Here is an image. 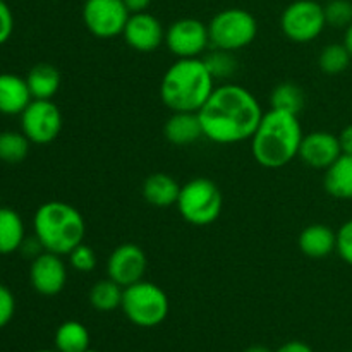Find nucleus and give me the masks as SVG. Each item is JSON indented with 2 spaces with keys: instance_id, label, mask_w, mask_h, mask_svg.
I'll return each instance as SVG.
<instances>
[{
  "instance_id": "nucleus-29",
  "label": "nucleus",
  "mask_w": 352,
  "mask_h": 352,
  "mask_svg": "<svg viewBox=\"0 0 352 352\" xmlns=\"http://www.w3.org/2000/svg\"><path fill=\"white\" fill-rule=\"evenodd\" d=\"M325 10L327 26L337 28V30H346L352 23V2L351 0H330Z\"/></svg>"
},
{
  "instance_id": "nucleus-24",
  "label": "nucleus",
  "mask_w": 352,
  "mask_h": 352,
  "mask_svg": "<svg viewBox=\"0 0 352 352\" xmlns=\"http://www.w3.org/2000/svg\"><path fill=\"white\" fill-rule=\"evenodd\" d=\"M122 294L124 287L113 282L112 278H102L96 282L91 289H89V305L96 309V311L109 313L113 309L120 308L122 305Z\"/></svg>"
},
{
  "instance_id": "nucleus-11",
  "label": "nucleus",
  "mask_w": 352,
  "mask_h": 352,
  "mask_svg": "<svg viewBox=\"0 0 352 352\" xmlns=\"http://www.w3.org/2000/svg\"><path fill=\"white\" fill-rule=\"evenodd\" d=\"M62 131V113L52 100H31L21 113V133L33 144H48Z\"/></svg>"
},
{
  "instance_id": "nucleus-14",
  "label": "nucleus",
  "mask_w": 352,
  "mask_h": 352,
  "mask_svg": "<svg viewBox=\"0 0 352 352\" xmlns=\"http://www.w3.org/2000/svg\"><path fill=\"white\" fill-rule=\"evenodd\" d=\"M124 40L133 50L151 54L165 43V30L160 21L150 12L131 14L122 33Z\"/></svg>"
},
{
  "instance_id": "nucleus-1",
  "label": "nucleus",
  "mask_w": 352,
  "mask_h": 352,
  "mask_svg": "<svg viewBox=\"0 0 352 352\" xmlns=\"http://www.w3.org/2000/svg\"><path fill=\"white\" fill-rule=\"evenodd\" d=\"M263 113L250 89L226 82L215 86L198 116L206 140L217 144H237L253 138Z\"/></svg>"
},
{
  "instance_id": "nucleus-21",
  "label": "nucleus",
  "mask_w": 352,
  "mask_h": 352,
  "mask_svg": "<svg viewBox=\"0 0 352 352\" xmlns=\"http://www.w3.org/2000/svg\"><path fill=\"white\" fill-rule=\"evenodd\" d=\"M33 100H52L60 88V72L52 64H36L26 76Z\"/></svg>"
},
{
  "instance_id": "nucleus-40",
  "label": "nucleus",
  "mask_w": 352,
  "mask_h": 352,
  "mask_svg": "<svg viewBox=\"0 0 352 352\" xmlns=\"http://www.w3.org/2000/svg\"><path fill=\"white\" fill-rule=\"evenodd\" d=\"M34 352H60L57 349H41V351H34Z\"/></svg>"
},
{
  "instance_id": "nucleus-38",
  "label": "nucleus",
  "mask_w": 352,
  "mask_h": 352,
  "mask_svg": "<svg viewBox=\"0 0 352 352\" xmlns=\"http://www.w3.org/2000/svg\"><path fill=\"white\" fill-rule=\"evenodd\" d=\"M344 45H346V48L349 50V54L352 57V23L346 28V34H344Z\"/></svg>"
},
{
  "instance_id": "nucleus-27",
  "label": "nucleus",
  "mask_w": 352,
  "mask_h": 352,
  "mask_svg": "<svg viewBox=\"0 0 352 352\" xmlns=\"http://www.w3.org/2000/svg\"><path fill=\"white\" fill-rule=\"evenodd\" d=\"M351 54L344 43H332L322 48L318 57V65L323 74L337 76L347 71L351 65Z\"/></svg>"
},
{
  "instance_id": "nucleus-12",
  "label": "nucleus",
  "mask_w": 352,
  "mask_h": 352,
  "mask_svg": "<svg viewBox=\"0 0 352 352\" xmlns=\"http://www.w3.org/2000/svg\"><path fill=\"white\" fill-rule=\"evenodd\" d=\"M146 270V253L134 243L119 244L107 260V277L124 289L143 280Z\"/></svg>"
},
{
  "instance_id": "nucleus-34",
  "label": "nucleus",
  "mask_w": 352,
  "mask_h": 352,
  "mask_svg": "<svg viewBox=\"0 0 352 352\" xmlns=\"http://www.w3.org/2000/svg\"><path fill=\"white\" fill-rule=\"evenodd\" d=\"M43 251L45 250H43V246H41L40 239H38L34 234L31 237L26 236V239L23 241V244H21V248H19V253L31 261H33L36 256H40Z\"/></svg>"
},
{
  "instance_id": "nucleus-37",
  "label": "nucleus",
  "mask_w": 352,
  "mask_h": 352,
  "mask_svg": "<svg viewBox=\"0 0 352 352\" xmlns=\"http://www.w3.org/2000/svg\"><path fill=\"white\" fill-rule=\"evenodd\" d=\"M126 7L129 9L131 14H136V12H144V10L150 7L151 0H124Z\"/></svg>"
},
{
  "instance_id": "nucleus-22",
  "label": "nucleus",
  "mask_w": 352,
  "mask_h": 352,
  "mask_svg": "<svg viewBox=\"0 0 352 352\" xmlns=\"http://www.w3.org/2000/svg\"><path fill=\"white\" fill-rule=\"evenodd\" d=\"M26 239V229L19 213L7 206H0V254L17 253Z\"/></svg>"
},
{
  "instance_id": "nucleus-36",
  "label": "nucleus",
  "mask_w": 352,
  "mask_h": 352,
  "mask_svg": "<svg viewBox=\"0 0 352 352\" xmlns=\"http://www.w3.org/2000/svg\"><path fill=\"white\" fill-rule=\"evenodd\" d=\"M275 352H315L308 344L301 342V340H291V342H285L284 346L278 347Z\"/></svg>"
},
{
  "instance_id": "nucleus-30",
  "label": "nucleus",
  "mask_w": 352,
  "mask_h": 352,
  "mask_svg": "<svg viewBox=\"0 0 352 352\" xmlns=\"http://www.w3.org/2000/svg\"><path fill=\"white\" fill-rule=\"evenodd\" d=\"M69 265L72 270L79 272V274H89L95 270L96 267V253L91 246L81 243L67 254Z\"/></svg>"
},
{
  "instance_id": "nucleus-23",
  "label": "nucleus",
  "mask_w": 352,
  "mask_h": 352,
  "mask_svg": "<svg viewBox=\"0 0 352 352\" xmlns=\"http://www.w3.org/2000/svg\"><path fill=\"white\" fill-rule=\"evenodd\" d=\"M54 342L60 352H85L89 349V332L81 322L67 320L58 325Z\"/></svg>"
},
{
  "instance_id": "nucleus-32",
  "label": "nucleus",
  "mask_w": 352,
  "mask_h": 352,
  "mask_svg": "<svg viewBox=\"0 0 352 352\" xmlns=\"http://www.w3.org/2000/svg\"><path fill=\"white\" fill-rule=\"evenodd\" d=\"M14 313H16V298L9 287L0 284V329L9 325L10 320L14 318Z\"/></svg>"
},
{
  "instance_id": "nucleus-7",
  "label": "nucleus",
  "mask_w": 352,
  "mask_h": 352,
  "mask_svg": "<svg viewBox=\"0 0 352 352\" xmlns=\"http://www.w3.org/2000/svg\"><path fill=\"white\" fill-rule=\"evenodd\" d=\"M210 47L226 52H237L250 47L258 34V23L244 9H226L208 23Z\"/></svg>"
},
{
  "instance_id": "nucleus-17",
  "label": "nucleus",
  "mask_w": 352,
  "mask_h": 352,
  "mask_svg": "<svg viewBox=\"0 0 352 352\" xmlns=\"http://www.w3.org/2000/svg\"><path fill=\"white\" fill-rule=\"evenodd\" d=\"M30 88L26 78L10 72L0 74V113L2 116H21L31 103Z\"/></svg>"
},
{
  "instance_id": "nucleus-28",
  "label": "nucleus",
  "mask_w": 352,
  "mask_h": 352,
  "mask_svg": "<svg viewBox=\"0 0 352 352\" xmlns=\"http://www.w3.org/2000/svg\"><path fill=\"white\" fill-rule=\"evenodd\" d=\"M203 60H205L213 79H229L237 71V60L234 57V52L213 48L212 52L203 55Z\"/></svg>"
},
{
  "instance_id": "nucleus-26",
  "label": "nucleus",
  "mask_w": 352,
  "mask_h": 352,
  "mask_svg": "<svg viewBox=\"0 0 352 352\" xmlns=\"http://www.w3.org/2000/svg\"><path fill=\"white\" fill-rule=\"evenodd\" d=\"M31 141L17 131L0 133V162L16 165L21 164L30 153Z\"/></svg>"
},
{
  "instance_id": "nucleus-41",
  "label": "nucleus",
  "mask_w": 352,
  "mask_h": 352,
  "mask_svg": "<svg viewBox=\"0 0 352 352\" xmlns=\"http://www.w3.org/2000/svg\"><path fill=\"white\" fill-rule=\"evenodd\" d=\"M85 352H102V351H96V349H86Z\"/></svg>"
},
{
  "instance_id": "nucleus-2",
  "label": "nucleus",
  "mask_w": 352,
  "mask_h": 352,
  "mask_svg": "<svg viewBox=\"0 0 352 352\" xmlns=\"http://www.w3.org/2000/svg\"><path fill=\"white\" fill-rule=\"evenodd\" d=\"M302 127L298 116L270 109L263 113L253 138L251 153L265 168H282L299 155Z\"/></svg>"
},
{
  "instance_id": "nucleus-39",
  "label": "nucleus",
  "mask_w": 352,
  "mask_h": 352,
  "mask_svg": "<svg viewBox=\"0 0 352 352\" xmlns=\"http://www.w3.org/2000/svg\"><path fill=\"white\" fill-rule=\"evenodd\" d=\"M244 352H274V351L268 349L267 346H251V347H248Z\"/></svg>"
},
{
  "instance_id": "nucleus-18",
  "label": "nucleus",
  "mask_w": 352,
  "mask_h": 352,
  "mask_svg": "<svg viewBox=\"0 0 352 352\" xmlns=\"http://www.w3.org/2000/svg\"><path fill=\"white\" fill-rule=\"evenodd\" d=\"M167 141L174 146H189L203 138L201 120L198 112H172L164 126Z\"/></svg>"
},
{
  "instance_id": "nucleus-19",
  "label": "nucleus",
  "mask_w": 352,
  "mask_h": 352,
  "mask_svg": "<svg viewBox=\"0 0 352 352\" xmlns=\"http://www.w3.org/2000/svg\"><path fill=\"white\" fill-rule=\"evenodd\" d=\"M181 184L165 172H155L143 182V198L157 208H168L177 203Z\"/></svg>"
},
{
  "instance_id": "nucleus-42",
  "label": "nucleus",
  "mask_w": 352,
  "mask_h": 352,
  "mask_svg": "<svg viewBox=\"0 0 352 352\" xmlns=\"http://www.w3.org/2000/svg\"><path fill=\"white\" fill-rule=\"evenodd\" d=\"M0 133H2V131H0Z\"/></svg>"
},
{
  "instance_id": "nucleus-6",
  "label": "nucleus",
  "mask_w": 352,
  "mask_h": 352,
  "mask_svg": "<svg viewBox=\"0 0 352 352\" xmlns=\"http://www.w3.org/2000/svg\"><path fill=\"white\" fill-rule=\"evenodd\" d=\"M175 205L186 222L196 227H205L219 220L223 208V196L213 181L195 177L181 186Z\"/></svg>"
},
{
  "instance_id": "nucleus-20",
  "label": "nucleus",
  "mask_w": 352,
  "mask_h": 352,
  "mask_svg": "<svg viewBox=\"0 0 352 352\" xmlns=\"http://www.w3.org/2000/svg\"><path fill=\"white\" fill-rule=\"evenodd\" d=\"M323 186L337 199H352V155H340L325 170Z\"/></svg>"
},
{
  "instance_id": "nucleus-13",
  "label": "nucleus",
  "mask_w": 352,
  "mask_h": 352,
  "mask_svg": "<svg viewBox=\"0 0 352 352\" xmlns=\"http://www.w3.org/2000/svg\"><path fill=\"white\" fill-rule=\"evenodd\" d=\"M31 287L41 296H57L67 284V265L60 254L43 251L31 261L30 267Z\"/></svg>"
},
{
  "instance_id": "nucleus-31",
  "label": "nucleus",
  "mask_w": 352,
  "mask_h": 352,
  "mask_svg": "<svg viewBox=\"0 0 352 352\" xmlns=\"http://www.w3.org/2000/svg\"><path fill=\"white\" fill-rule=\"evenodd\" d=\"M337 254L344 263L352 267V219L344 222L337 230Z\"/></svg>"
},
{
  "instance_id": "nucleus-33",
  "label": "nucleus",
  "mask_w": 352,
  "mask_h": 352,
  "mask_svg": "<svg viewBox=\"0 0 352 352\" xmlns=\"http://www.w3.org/2000/svg\"><path fill=\"white\" fill-rule=\"evenodd\" d=\"M14 31V16L6 0H0V47L9 41Z\"/></svg>"
},
{
  "instance_id": "nucleus-15",
  "label": "nucleus",
  "mask_w": 352,
  "mask_h": 352,
  "mask_svg": "<svg viewBox=\"0 0 352 352\" xmlns=\"http://www.w3.org/2000/svg\"><path fill=\"white\" fill-rule=\"evenodd\" d=\"M342 155L339 136L329 131H313L302 136L299 155L302 164L318 170H327Z\"/></svg>"
},
{
  "instance_id": "nucleus-35",
  "label": "nucleus",
  "mask_w": 352,
  "mask_h": 352,
  "mask_svg": "<svg viewBox=\"0 0 352 352\" xmlns=\"http://www.w3.org/2000/svg\"><path fill=\"white\" fill-rule=\"evenodd\" d=\"M337 136H339V143H340V150H342V153L352 155V124L344 127V129L340 131V134H337Z\"/></svg>"
},
{
  "instance_id": "nucleus-25",
  "label": "nucleus",
  "mask_w": 352,
  "mask_h": 352,
  "mask_svg": "<svg viewBox=\"0 0 352 352\" xmlns=\"http://www.w3.org/2000/svg\"><path fill=\"white\" fill-rule=\"evenodd\" d=\"M305 91L296 82L285 81L275 86L270 93V109L299 116L305 109Z\"/></svg>"
},
{
  "instance_id": "nucleus-9",
  "label": "nucleus",
  "mask_w": 352,
  "mask_h": 352,
  "mask_svg": "<svg viewBox=\"0 0 352 352\" xmlns=\"http://www.w3.org/2000/svg\"><path fill=\"white\" fill-rule=\"evenodd\" d=\"M131 12L124 0H86L82 21L95 38L110 40L124 33Z\"/></svg>"
},
{
  "instance_id": "nucleus-4",
  "label": "nucleus",
  "mask_w": 352,
  "mask_h": 352,
  "mask_svg": "<svg viewBox=\"0 0 352 352\" xmlns=\"http://www.w3.org/2000/svg\"><path fill=\"white\" fill-rule=\"evenodd\" d=\"M33 234L45 251L67 256L78 244L85 243V217L69 203L47 201L34 212Z\"/></svg>"
},
{
  "instance_id": "nucleus-5",
  "label": "nucleus",
  "mask_w": 352,
  "mask_h": 352,
  "mask_svg": "<svg viewBox=\"0 0 352 352\" xmlns=\"http://www.w3.org/2000/svg\"><path fill=\"white\" fill-rule=\"evenodd\" d=\"M120 308L133 325L153 329L167 320L170 302L167 292L160 285L140 280L124 289Z\"/></svg>"
},
{
  "instance_id": "nucleus-8",
  "label": "nucleus",
  "mask_w": 352,
  "mask_h": 352,
  "mask_svg": "<svg viewBox=\"0 0 352 352\" xmlns=\"http://www.w3.org/2000/svg\"><path fill=\"white\" fill-rule=\"evenodd\" d=\"M327 26L325 10L315 0H296L280 16V30L294 43H309L323 33Z\"/></svg>"
},
{
  "instance_id": "nucleus-3",
  "label": "nucleus",
  "mask_w": 352,
  "mask_h": 352,
  "mask_svg": "<svg viewBox=\"0 0 352 352\" xmlns=\"http://www.w3.org/2000/svg\"><path fill=\"white\" fill-rule=\"evenodd\" d=\"M215 89L203 57L177 58L165 71L160 82V98L172 112H199Z\"/></svg>"
},
{
  "instance_id": "nucleus-10",
  "label": "nucleus",
  "mask_w": 352,
  "mask_h": 352,
  "mask_svg": "<svg viewBox=\"0 0 352 352\" xmlns=\"http://www.w3.org/2000/svg\"><path fill=\"white\" fill-rule=\"evenodd\" d=\"M165 47L175 58H199L210 47L208 24L195 17L177 19L165 31Z\"/></svg>"
},
{
  "instance_id": "nucleus-16",
  "label": "nucleus",
  "mask_w": 352,
  "mask_h": 352,
  "mask_svg": "<svg viewBox=\"0 0 352 352\" xmlns=\"http://www.w3.org/2000/svg\"><path fill=\"white\" fill-rule=\"evenodd\" d=\"M299 250L311 260H323L337 250V232L325 223H311L299 234Z\"/></svg>"
}]
</instances>
